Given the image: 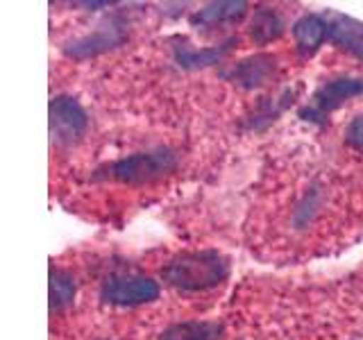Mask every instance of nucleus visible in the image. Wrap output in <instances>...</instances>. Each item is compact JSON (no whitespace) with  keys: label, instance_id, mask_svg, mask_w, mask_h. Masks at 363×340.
Returning <instances> with one entry per match:
<instances>
[{"label":"nucleus","instance_id":"f257e3e1","mask_svg":"<svg viewBox=\"0 0 363 340\" xmlns=\"http://www.w3.org/2000/svg\"><path fill=\"white\" fill-rule=\"evenodd\" d=\"M227 275H230V261L216 249L184 252L162 268V279L168 286L186 293L216 288Z\"/></svg>","mask_w":363,"mask_h":340},{"label":"nucleus","instance_id":"f03ea898","mask_svg":"<svg viewBox=\"0 0 363 340\" xmlns=\"http://www.w3.org/2000/svg\"><path fill=\"white\" fill-rule=\"evenodd\" d=\"M175 166L177 157L168 147H159L152 152H139L121 159L111 166V177L123 184H145V181H155L173 173Z\"/></svg>","mask_w":363,"mask_h":340},{"label":"nucleus","instance_id":"7ed1b4c3","mask_svg":"<svg viewBox=\"0 0 363 340\" xmlns=\"http://www.w3.org/2000/svg\"><path fill=\"white\" fill-rule=\"evenodd\" d=\"M363 94V79L357 77H336L315 89L311 100L300 109V118L309 123H325V118L347 100Z\"/></svg>","mask_w":363,"mask_h":340},{"label":"nucleus","instance_id":"20e7f679","mask_svg":"<svg viewBox=\"0 0 363 340\" xmlns=\"http://www.w3.org/2000/svg\"><path fill=\"white\" fill-rule=\"evenodd\" d=\"M89 128V116L82 105L71 96L50 100V139L55 145H75L82 141Z\"/></svg>","mask_w":363,"mask_h":340},{"label":"nucleus","instance_id":"39448f33","mask_svg":"<svg viewBox=\"0 0 363 340\" xmlns=\"http://www.w3.org/2000/svg\"><path fill=\"white\" fill-rule=\"evenodd\" d=\"M100 298L116 306H139L159 298V283L143 275H111L102 281Z\"/></svg>","mask_w":363,"mask_h":340},{"label":"nucleus","instance_id":"423d86ee","mask_svg":"<svg viewBox=\"0 0 363 340\" xmlns=\"http://www.w3.org/2000/svg\"><path fill=\"white\" fill-rule=\"evenodd\" d=\"M123 41H125V26L121 21H111V23H105V26H100L94 34H86V37L68 43L66 52L75 57V60H84V57H94V55L116 48Z\"/></svg>","mask_w":363,"mask_h":340},{"label":"nucleus","instance_id":"0eeeda50","mask_svg":"<svg viewBox=\"0 0 363 340\" xmlns=\"http://www.w3.org/2000/svg\"><path fill=\"white\" fill-rule=\"evenodd\" d=\"M325 18L329 26V41L363 60V23L338 11H325Z\"/></svg>","mask_w":363,"mask_h":340},{"label":"nucleus","instance_id":"6e6552de","mask_svg":"<svg viewBox=\"0 0 363 340\" xmlns=\"http://www.w3.org/2000/svg\"><path fill=\"white\" fill-rule=\"evenodd\" d=\"M247 14V3L243 0H223V3H209L191 16L196 28H216L225 23H238Z\"/></svg>","mask_w":363,"mask_h":340},{"label":"nucleus","instance_id":"1a4fd4ad","mask_svg":"<svg viewBox=\"0 0 363 340\" xmlns=\"http://www.w3.org/2000/svg\"><path fill=\"white\" fill-rule=\"evenodd\" d=\"M293 39L302 55L315 52L329 39V26L325 14H306L293 26Z\"/></svg>","mask_w":363,"mask_h":340},{"label":"nucleus","instance_id":"9d476101","mask_svg":"<svg viewBox=\"0 0 363 340\" xmlns=\"http://www.w3.org/2000/svg\"><path fill=\"white\" fill-rule=\"evenodd\" d=\"M234 41H225L220 45H213V48H196V45L191 43H179L175 45V62L182 66V68H189V71H198V68H207V66H213L218 64L223 57L232 50Z\"/></svg>","mask_w":363,"mask_h":340},{"label":"nucleus","instance_id":"9b49d317","mask_svg":"<svg viewBox=\"0 0 363 340\" xmlns=\"http://www.w3.org/2000/svg\"><path fill=\"white\" fill-rule=\"evenodd\" d=\"M272 73H275V60H272L270 55H255V57H247L243 62H238L232 68L230 77L245 89H255V86L266 84L272 77Z\"/></svg>","mask_w":363,"mask_h":340},{"label":"nucleus","instance_id":"f8f14e48","mask_svg":"<svg viewBox=\"0 0 363 340\" xmlns=\"http://www.w3.org/2000/svg\"><path fill=\"white\" fill-rule=\"evenodd\" d=\"M220 334V327L216 322H177L173 327H168L162 334L159 340H216Z\"/></svg>","mask_w":363,"mask_h":340},{"label":"nucleus","instance_id":"ddd939ff","mask_svg":"<svg viewBox=\"0 0 363 340\" xmlns=\"http://www.w3.org/2000/svg\"><path fill=\"white\" fill-rule=\"evenodd\" d=\"M75 279L71 272H66L62 268H50V311H62L75 298Z\"/></svg>","mask_w":363,"mask_h":340},{"label":"nucleus","instance_id":"4468645a","mask_svg":"<svg viewBox=\"0 0 363 340\" xmlns=\"http://www.w3.org/2000/svg\"><path fill=\"white\" fill-rule=\"evenodd\" d=\"M250 32H252V39L257 43H268L272 39H277L279 34L284 32V23H281L277 11L261 7L257 14H255L252 30H250Z\"/></svg>","mask_w":363,"mask_h":340},{"label":"nucleus","instance_id":"2eb2a0df","mask_svg":"<svg viewBox=\"0 0 363 340\" xmlns=\"http://www.w3.org/2000/svg\"><path fill=\"white\" fill-rule=\"evenodd\" d=\"M345 141L354 147V150L363 152V113L357 116L347 125V132H345Z\"/></svg>","mask_w":363,"mask_h":340}]
</instances>
